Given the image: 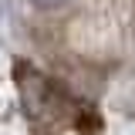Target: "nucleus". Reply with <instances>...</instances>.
Instances as JSON below:
<instances>
[{
  "label": "nucleus",
  "instance_id": "nucleus-1",
  "mask_svg": "<svg viewBox=\"0 0 135 135\" xmlns=\"http://www.w3.org/2000/svg\"><path fill=\"white\" fill-rule=\"evenodd\" d=\"M37 10H61V7H68L71 0H31Z\"/></svg>",
  "mask_w": 135,
  "mask_h": 135
}]
</instances>
